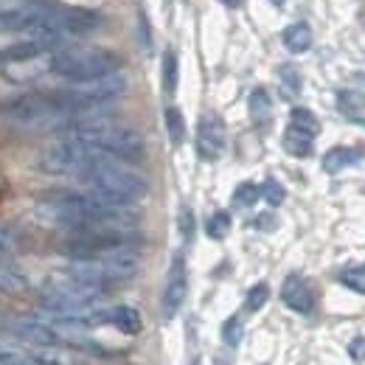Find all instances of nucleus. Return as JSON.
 <instances>
[{"mask_svg": "<svg viewBox=\"0 0 365 365\" xmlns=\"http://www.w3.org/2000/svg\"><path fill=\"white\" fill-rule=\"evenodd\" d=\"M363 158V149H351V146H334L323 155V169L329 175H337L343 169H349L351 163H357Z\"/></svg>", "mask_w": 365, "mask_h": 365, "instance_id": "18", "label": "nucleus"}, {"mask_svg": "<svg viewBox=\"0 0 365 365\" xmlns=\"http://www.w3.org/2000/svg\"><path fill=\"white\" fill-rule=\"evenodd\" d=\"M312 140H315L312 135H307V133H301L295 127H287V133H284V149L292 158H309L312 155Z\"/></svg>", "mask_w": 365, "mask_h": 365, "instance_id": "21", "label": "nucleus"}, {"mask_svg": "<svg viewBox=\"0 0 365 365\" xmlns=\"http://www.w3.org/2000/svg\"><path fill=\"white\" fill-rule=\"evenodd\" d=\"M56 48H62V40L53 34H43V31H31L29 37L9 43L6 48H0V68L9 65H26V62H37L46 53H53Z\"/></svg>", "mask_w": 365, "mask_h": 365, "instance_id": "11", "label": "nucleus"}, {"mask_svg": "<svg viewBox=\"0 0 365 365\" xmlns=\"http://www.w3.org/2000/svg\"><path fill=\"white\" fill-rule=\"evenodd\" d=\"M34 217L68 233L93 228H135L138 211L133 205H118L101 200L91 191H51L34 200Z\"/></svg>", "mask_w": 365, "mask_h": 365, "instance_id": "1", "label": "nucleus"}, {"mask_svg": "<svg viewBox=\"0 0 365 365\" xmlns=\"http://www.w3.org/2000/svg\"><path fill=\"white\" fill-rule=\"evenodd\" d=\"M160 76H163V93H166V96H175V91H178V53H175L172 48L163 53Z\"/></svg>", "mask_w": 365, "mask_h": 365, "instance_id": "25", "label": "nucleus"}, {"mask_svg": "<svg viewBox=\"0 0 365 365\" xmlns=\"http://www.w3.org/2000/svg\"><path fill=\"white\" fill-rule=\"evenodd\" d=\"M228 230H230L228 211H217V214H211V220H208V225H205V233H208L211 239H225Z\"/></svg>", "mask_w": 365, "mask_h": 365, "instance_id": "29", "label": "nucleus"}, {"mask_svg": "<svg viewBox=\"0 0 365 365\" xmlns=\"http://www.w3.org/2000/svg\"><path fill=\"white\" fill-rule=\"evenodd\" d=\"M48 73L59 76V79H68L73 85H82V82H93V79H101V76H110V73H118L121 71V56L115 51H107V48H56L51 56H48Z\"/></svg>", "mask_w": 365, "mask_h": 365, "instance_id": "4", "label": "nucleus"}, {"mask_svg": "<svg viewBox=\"0 0 365 365\" xmlns=\"http://www.w3.org/2000/svg\"><path fill=\"white\" fill-rule=\"evenodd\" d=\"M284 46L292 53H304L312 46V29L307 23H292L289 29H284Z\"/></svg>", "mask_w": 365, "mask_h": 365, "instance_id": "20", "label": "nucleus"}, {"mask_svg": "<svg viewBox=\"0 0 365 365\" xmlns=\"http://www.w3.org/2000/svg\"><path fill=\"white\" fill-rule=\"evenodd\" d=\"M278 79H281V91L284 96H298L301 88H304V79H301V73H298V68H292V65H281L278 68Z\"/></svg>", "mask_w": 365, "mask_h": 365, "instance_id": "27", "label": "nucleus"}, {"mask_svg": "<svg viewBox=\"0 0 365 365\" xmlns=\"http://www.w3.org/2000/svg\"><path fill=\"white\" fill-rule=\"evenodd\" d=\"M225 152V127L217 115H202L197 127V155L202 160H217Z\"/></svg>", "mask_w": 365, "mask_h": 365, "instance_id": "14", "label": "nucleus"}, {"mask_svg": "<svg viewBox=\"0 0 365 365\" xmlns=\"http://www.w3.org/2000/svg\"><path fill=\"white\" fill-rule=\"evenodd\" d=\"M163 121H166V133H169V140L175 146H180L185 140V121H182V113L178 107H166L163 113Z\"/></svg>", "mask_w": 365, "mask_h": 365, "instance_id": "26", "label": "nucleus"}, {"mask_svg": "<svg viewBox=\"0 0 365 365\" xmlns=\"http://www.w3.org/2000/svg\"><path fill=\"white\" fill-rule=\"evenodd\" d=\"M26 289H29V273L14 262H3L0 264V292L3 295H20Z\"/></svg>", "mask_w": 365, "mask_h": 365, "instance_id": "17", "label": "nucleus"}, {"mask_svg": "<svg viewBox=\"0 0 365 365\" xmlns=\"http://www.w3.org/2000/svg\"><path fill=\"white\" fill-rule=\"evenodd\" d=\"M180 230H182V239L188 242L191 233H194V220H191V211H188V208H182L180 211Z\"/></svg>", "mask_w": 365, "mask_h": 365, "instance_id": "34", "label": "nucleus"}, {"mask_svg": "<svg viewBox=\"0 0 365 365\" xmlns=\"http://www.w3.org/2000/svg\"><path fill=\"white\" fill-rule=\"evenodd\" d=\"M104 323L115 326L121 334L127 337H135L143 329V320H140V312L135 307H113V309H104Z\"/></svg>", "mask_w": 365, "mask_h": 365, "instance_id": "16", "label": "nucleus"}, {"mask_svg": "<svg viewBox=\"0 0 365 365\" xmlns=\"http://www.w3.org/2000/svg\"><path fill=\"white\" fill-rule=\"evenodd\" d=\"M340 281H343L349 289H354V292H363V295H365V267L346 270V273L340 275Z\"/></svg>", "mask_w": 365, "mask_h": 365, "instance_id": "32", "label": "nucleus"}, {"mask_svg": "<svg viewBox=\"0 0 365 365\" xmlns=\"http://www.w3.org/2000/svg\"><path fill=\"white\" fill-rule=\"evenodd\" d=\"M0 115L26 130H68L71 118L56 104L53 91H31L11 96L0 104Z\"/></svg>", "mask_w": 365, "mask_h": 365, "instance_id": "6", "label": "nucleus"}, {"mask_svg": "<svg viewBox=\"0 0 365 365\" xmlns=\"http://www.w3.org/2000/svg\"><path fill=\"white\" fill-rule=\"evenodd\" d=\"M337 107L349 118H360L365 113V96L357 91H340L337 93Z\"/></svg>", "mask_w": 365, "mask_h": 365, "instance_id": "23", "label": "nucleus"}, {"mask_svg": "<svg viewBox=\"0 0 365 365\" xmlns=\"http://www.w3.org/2000/svg\"><path fill=\"white\" fill-rule=\"evenodd\" d=\"M349 354H351L354 360H365V337H357V340H351V346H349Z\"/></svg>", "mask_w": 365, "mask_h": 365, "instance_id": "35", "label": "nucleus"}, {"mask_svg": "<svg viewBox=\"0 0 365 365\" xmlns=\"http://www.w3.org/2000/svg\"><path fill=\"white\" fill-rule=\"evenodd\" d=\"M0 326H3V320H0Z\"/></svg>", "mask_w": 365, "mask_h": 365, "instance_id": "39", "label": "nucleus"}, {"mask_svg": "<svg viewBox=\"0 0 365 365\" xmlns=\"http://www.w3.org/2000/svg\"><path fill=\"white\" fill-rule=\"evenodd\" d=\"M143 245V236L135 228H93L73 230L59 242V253L65 259H101L115 253H138Z\"/></svg>", "mask_w": 365, "mask_h": 365, "instance_id": "5", "label": "nucleus"}, {"mask_svg": "<svg viewBox=\"0 0 365 365\" xmlns=\"http://www.w3.org/2000/svg\"><path fill=\"white\" fill-rule=\"evenodd\" d=\"M104 295L107 292L98 289V287H88L82 281L59 275L40 289L37 301H40V309H46L53 318H79V315L96 312L98 304L104 301Z\"/></svg>", "mask_w": 365, "mask_h": 365, "instance_id": "7", "label": "nucleus"}, {"mask_svg": "<svg viewBox=\"0 0 365 365\" xmlns=\"http://www.w3.org/2000/svg\"><path fill=\"white\" fill-rule=\"evenodd\" d=\"M289 127H295V130H301V133H307V135L312 138L320 133V124L318 118H315V113H309L307 107H295L289 113Z\"/></svg>", "mask_w": 365, "mask_h": 365, "instance_id": "24", "label": "nucleus"}, {"mask_svg": "<svg viewBox=\"0 0 365 365\" xmlns=\"http://www.w3.org/2000/svg\"><path fill=\"white\" fill-rule=\"evenodd\" d=\"M101 23H104V17L98 11L82 9V6H68V9H46V14H43V20H40V26L34 31H43V34H53L59 40H68V37L91 34Z\"/></svg>", "mask_w": 365, "mask_h": 365, "instance_id": "10", "label": "nucleus"}, {"mask_svg": "<svg viewBox=\"0 0 365 365\" xmlns=\"http://www.w3.org/2000/svg\"><path fill=\"white\" fill-rule=\"evenodd\" d=\"M188 295V270H185V259L182 253H178L172 259V267L166 275V287H163V318L172 320L185 304Z\"/></svg>", "mask_w": 365, "mask_h": 365, "instance_id": "13", "label": "nucleus"}, {"mask_svg": "<svg viewBox=\"0 0 365 365\" xmlns=\"http://www.w3.org/2000/svg\"><path fill=\"white\" fill-rule=\"evenodd\" d=\"M68 138H76L82 143H88L91 149L121 160V163H140L146 158V140L133 127H121L113 124L110 118H98V121H85L76 124L71 130H65Z\"/></svg>", "mask_w": 365, "mask_h": 365, "instance_id": "2", "label": "nucleus"}, {"mask_svg": "<svg viewBox=\"0 0 365 365\" xmlns=\"http://www.w3.org/2000/svg\"><path fill=\"white\" fill-rule=\"evenodd\" d=\"M256 200H262V185H256V182H242L233 191V205H239V208H250V205H256Z\"/></svg>", "mask_w": 365, "mask_h": 365, "instance_id": "28", "label": "nucleus"}, {"mask_svg": "<svg viewBox=\"0 0 365 365\" xmlns=\"http://www.w3.org/2000/svg\"><path fill=\"white\" fill-rule=\"evenodd\" d=\"M222 340H225V346H239V340H242V318H239V315H233V318L225 320V326H222Z\"/></svg>", "mask_w": 365, "mask_h": 365, "instance_id": "31", "label": "nucleus"}, {"mask_svg": "<svg viewBox=\"0 0 365 365\" xmlns=\"http://www.w3.org/2000/svg\"><path fill=\"white\" fill-rule=\"evenodd\" d=\"M250 115L256 124H264L273 115V101H270V93L264 88H256L250 93Z\"/></svg>", "mask_w": 365, "mask_h": 365, "instance_id": "22", "label": "nucleus"}, {"mask_svg": "<svg viewBox=\"0 0 365 365\" xmlns=\"http://www.w3.org/2000/svg\"><path fill=\"white\" fill-rule=\"evenodd\" d=\"M138 264H140L138 253L130 250V253H115V256H101V259H73L62 275L110 292L113 287L135 278Z\"/></svg>", "mask_w": 365, "mask_h": 365, "instance_id": "8", "label": "nucleus"}, {"mask_svg": "<svg viewBox=\"0 0 365 365\" xmlns=\"http://www.w3.org/2000/svg\"><path fill=\"white\" fill-rule=\"evenodd\" d=\"M281 301H284L292 312H298V315H309V312H312V307H315V298H312L309 284H307L298 273H292V275H287V278H284Z\"/></svg>", "mask_w": 365, "mask_h": 365, "instance_id": "15", "label": "nucleus"}, {"mask_svg": "<svg viewBox=\"0 0 365 365\" xmlns=\"http://www.w3.org/2000/svg\"><path fill=\"white\" fill-rule=\"evenodd\" d=\"M76 180L85 182L91 194L110 200V202H118V205H135L138 200H143L149 194L146 178L138 175L135 169H130V163H121L113 158L96 163Z\"/></svg>", "mask_w": 365, "mask_h": 365, "instance_id": "3", "label": "nucleus"}, {"mask_svg": "<svg viewBox=\"0 0 365 365\" xmlns=\"http://www.w3.org/2000/svg\"><path fill=\"white\" fill-rule=\"evenodd\" d=\"M23 230L11 222H0V259H11L23 250Z\"/></svg>", "mask_w": 365, "mask_h": 365, "instance_id": "19", "label": "nucleus"}, {"mask_svg": "<svg viewBox=\"0 0 365 365\" xmlns=\"http://www.w3.org/2000/svg\"><path fill=\"white\" fill-rule=\"evenodd\" d=\"M270 3H273V6H284V3H287V0H270Z\"/></svg>", "mask_w": 365, "mask_h": 365, "instance_id": "38", "label": "nucleus"}, {"mask_svg": "<svg viewBox=\"0 0 365 365\" xmlns=\"http://www.w3.org/2000/svg\"><path fill=\"white\" fill-rule=\"evenodd\" d=\"M262 197L270 202V205H281L284 202V185L278 180H264V185H262Z\"/></svg>", "mask_w": 365, "mask_h": 365, "instance_id": "33", "label": "nucleus"}, {"mask_svg": "<svg viewBox=\"0 0 365 365\" xmlns=\"http://www.w3.org/2000/svg\"><path fill=\"white\" fill-rule=\"evenodd\" d=\"M256 228H273V217H259L256 220Z\"/></svg>", "mask_w": 365, "mask_h": 365, "instance_id": "36", "label": "nucleus"}, {"mask_svg": "<svg viewBox=\"0 0 365 365\" xmlns=\"http://www.w3.org/2000/svg\"><path fill=\"white\" fill-rule=\"evenodd\" d=\"M222 3H225V6H228V9H239V6H242V3H245V0H222Z\"/></svg>", "mask_w": 365, "mask_h": 365, "instance_id": "37", "label": "nucleus"}, {"mask_svg": "<svg viewBox=\"0 0 365 365\" xmlns=\"http://www.w3.org/2000/svg\"><path fill=\"white\" fill-rule=\"evenodd\" d=\"M14 337L40 346V349H65L73 346L71 337L53 323V320H37V318H23L14 323Z\"/></svg>", "mask_w": 365, "mask_h": 365, "instance_id": "12", "label": "nucleus"}, {"mask_svg": "<svg viewBox=\"0 0 365 365\" xmlns=\"http://www.w3.org/2000/svg\"><path fill=\"white\" fill-rule=\"evenodd\" d=\"M107 160V155L91 149L88 143L76 138H62L59 143L48 146L46 152L37 158V169L43 175H56V178H82L96 163Z\"/></svg>", "mask_w": 365, "mask_h": 365, "instance_id": "9", "label": "nucleus"}, {"mask_svg": "<svg viewBox=\"0 0 365 365\" xmlns=\"http://www.w3.org/2000/svg\"><path fill=\"white\" fill-rule=\"evenodd\" d=\"M267 298H270V287L262 281V284H256V287L247 292V298H245V309H247V312H259V309L267 304Z\"/></svg>", "mask_w": 365, "mask_h": 365, "instance_id": "30", "label": "nucleus"}]
</instances>
